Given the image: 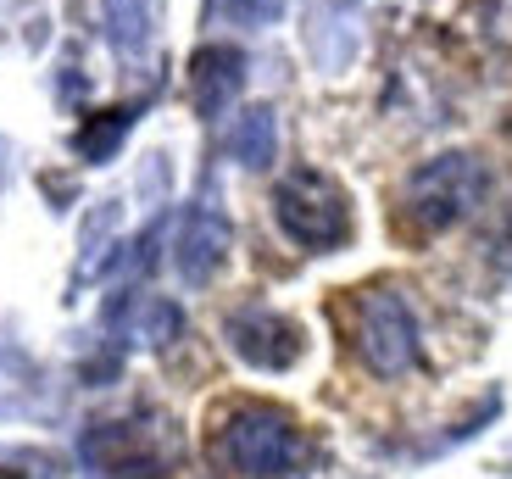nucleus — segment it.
<instances>
[{
	"mask_svg": "<svg viewBox=\"0 0 512 479\" xmlns=\"http://www.w3.org/2000/svg\"><path fill=\"white\" fill-rule=\"evenodd\" d=\"M212 452L229 474L240 479H290L312 463V441L301 435L284 407L268 402H240L218 418V435H212Z\"/></svg>",
	"mask_w": 512,
	"mask_h": 479,
	"instance_id": "1",
	"label": "nucleus"
},
{
	"mask_svg": "<svg viewBox=\"0 0 512 479\" xmlns=\"http://www.w3.org/2000/svg\"><path fill=\"white\" fill-rule=\"evenodd\" d=\"M490 195V168L474 151H440L407 173L401 184V218L412 234H446Z\"/></svg>",
	"mask_w": 512,
	"mask_h": 479,
	"instance_id": "2",
	"label": "nucleus"
},
{
	"mask_svg": "<svg viewBox=\"0 0 512 479\" xmlns=\"http://www.w3.org/2000/svg\"><path fill=\"white\" fill-rule=\"evenodd\" d=\"M78 446L95 479H167L179 457V429L162 413H123L90 424Z\"/></svg>",
	"mask_w": 512,
	"mask_h": 479,
	"instance_id": "3",
	"label": "nucleus"
},
{
	"mask_svg": "<svg viewBox=\"0 0 512 479\" xmlns=\"http://www.w3.org/2000/svg\"><path fill=\"white\" fill-rule=\"evenodd\" d=\"M351 340L368 374L379 379H407L423 363V324L418 307L396 285H368L351 301Z\"/></svg>",
	"mask_w": 512,
	"mask_h": 479,
	"instance_id": "4",
	"label": "nucleus"
},
{
	"mask_svg": "<svg viewBox=\"0 0 512 479\" xmlns=\"http://www.w3.org/2000/svg\"><path fill=\"white\" fill-rule=\"evenodd\" d=\"M273 223L284 229V240H295L301 251H340L351 240V201L346 190L318 168H295L273 184Z\"/></svg>",
	"mask_w": 512,
	"mask_h": 479,
	"instance_id": "5",
	"label": "nucleus"
},
{
	"mask_svg": "<svg viewBox=\"0 0 512 479\" xmlns=\"http://www.w3.org/2000/svg\"><path fill=\"white\" fill-rule=\"evenodd\" d=\"M223 340H229V351L245 368H256V374H284V368H295L307 357V329L273 307L229 312L223 318Z\"/></svg>",
	"mask_w": 512,
	"mask_h": 479,
	"instance_id": "6",
	"label": "nucleus"
},
{
	"mask_svg": "<svg viewBox=\"0 0 512 479\" xmlns=\"http://www.w3.org/2000/svg\"><path fill=\"white\" fill-rule=\"evenodd\" d=\"M229 246H234L229 212H223L218 201H195L179 218V229H173V273H179L190 290H206L218 279V268L229 262Z\"/></svg>",
	"mask_w": 512,
	"mask_h": 479,
	"instance_id": "7",
	"label": "nucleus"
},
{
	"mask_svg": "<svg viewBox=\"0 0 512 479\" xmlns=\"http://www.w3.org/2000/svg\"><path fill=\"white\" fill-rule=\"evenodd\" d=\"M307 51L318 62V73H346L362 56V12L357 0H307Z\"/></svg>",
	"mask_w": 512,
	"mask_h": 479,
	"instance_id": "8",
	"label": "nucleus"
},
{
	"mask_svg": "<svg viewBox=\"0 0 512 479\" xmlns=\"http://www.w3.org/2000/svg\"><path fill=\"white\" fill-rule=\"evenodd\" d=\"M245 78H251V62H245L240 45H201V51L190 56V106L206 123H218V117L240 101Z\"/></svg>",
	"mask_w": 512,
	"mask_h": 479,
	"instance_id": "9",
	"label": "nucleus"
},
{
	"mask_svg": "<svg viewBox=\"0 0 512 479\" xmlns=\"http://www.w3.org/2000/svg\"><path fill=\"white\" fill-rule=\"evenodd\" d=\"M223 151L245 173L273 168V156H279V112L273 106H240L229 117V129H223Z\"/></svg>",
	"mask_w": 512,
	"mask_h": 479,
	"instance_id": "10",
	"label": "nucleus"
},
{
	"mask_svg": "<svg viewBox=\"0 0 512 479\" xmlns=\"http://www.w3.org/2000/svg\"><path fill=\"white\" fill-rule=\"evenodd\" d=\"M101 17H106V39L123 62L151 51V34H156V0H101Z\"/></svg>",
	"mask_w": 512,
	"mask_h": 479,
	"instance_id": "11",
	"label": "nucleus"
},
{
	"mask_svg": "<svg viewBox=\"0 0 512 479\" xmlns=\"http://www.w3.org/2000/svg\"><path fill=\"white\" fill-rule=\"evenodd\" d=\"M134 117H140V106L128 101V106H117V112H101V117H90L84 129H78V140H73V151L84 156V162H112L117 151H123V140H128V129H134Z\"/></svg>",
	"mask_w": 512,
	"mask_h": 479,
	"instance_id": "12",
	"label": "nucleus"
},
{
	"mask_svg": "<svg viewBox=\"0 0 512 479\" xmlns=\"http://www.w3.org/2000/svg\"><path fill=\"white\" fill-rule=\"evenodd\" d=\"M134 329H140V335H134V340H145V346H173V340H179L184 335V312L179 307H173V301H162V296H151V301H145V307H140V318H134Z\"/></svg>",
	"mask_w": 512,
	"mask_h": 479,
	"instance_id": "13",
	"label": "nucleus"
},
{
	"mask_svg": "<svg viewBox=\"0 0 512 479\" xmlns=\"http://www.w3.org/2000/svg\"><path fill=\"white\" fill-rule=\"evenodd\" d=\"M112 234H117V207L106 201V207L90 212V223H84V251H78V273L95 268V257L101 251H112Z\"/></svg>",
	"mask_w": 512,
	"mask_h": 479,
	"instance_id": "14",
	"label": "nucleus"
},
{
	"mask_svg": "<svg viewBox=\"0 0 512 479\" xmlns=\"http://www.w3.org/2000/svg\"><path fill=\"white\" fill-rule=\"evenodd\" d=\"M17 463H23V457H12V463H0V479H62V474H17Z\"/></svg>",
	"mask_w": 512,
	"mask_h": 479,
	"instance_id": "15",
	"label": "nucleus"
},
{
	"mask_svg": "<svg viewBox=\"0 0 512 479\" xmlns=\"http://www.w3.org/2000/svg\"><path fill=\"white\" fill-rule=\"evenodd\" d=\"M0 184H6V145H0Z\"/></svg>",
	"mask_w": 512,
	"mask_h": 479,
	"instance_id": "16",
	"label": "nucleus"
},
{
	"mask_svg": "<svg viewBox=\"0 0 512 479\" xmlns=\"http://www.w3.org/2000/svg\"><path fill=\"white\" fill-rule=\"evenodd\" d=\"M268 6H284V0H268Z\"/></svg>",
	"mask_w": 512,
	"mask_h": 479,
	"instance_id": "17",
	"label": "nucleus"
},
{
	"mask_svg": "<svg viewBox=\"0 0 512 479\" xmlns=\"http://www.w3.org/2000/svg\"><path fill=\"white\" fill-rule=\"evenodd\" d=\"M507 468H512V452H507Z\"/></svg>",
	"mask_w": 512,
	"mask_h": 479,
	"instance_id": "18",
	"label": "nucleus"
}]
</instances>
